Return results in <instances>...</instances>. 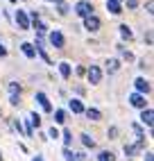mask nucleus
Listing matches in <instances>:
<instances>
[{"instance_id": "obj_16", "label": "nucleus", "mask_w": 154, "mask_h": 161, "mask_svg": "<svg viewBox=\"0 0 154 161\" xmlns=\"http://www.w3.org/2000/svg\"><path fill=\"white\" fill-rule=\"evenodd\" d=\"M120 34H123V39H131V36H134V32H131L129 25H120Z\"/></svg>"}, {"instance_id": "obj_5", "label": "nucleus", "mask_w": 154, "mask_h": 161, "mask_svg": "<svg viewBox=\"0 0 154 161\" xmlns=\"http://www.w3.org/2000/svg\"><path fill=\"white\" fill-rule=\"evenodd\" d=\"M84 27L86 30H91V32H95V30H100V18H97V16H86L84 18Z\"/></svg>"}, {"instance_id": "obj_32", "label": "nucleus", "mask_w": 154, "mask_h": 161, "mask_svg": "<svg viewBox=\"0 0 154 161\" xmlns=\"http://www.w3.org/2000/svg\"><path fill=\"white\" fill-rule=\"evenodd\" d=\"M9 3H16V0H9Z\"/></svg>"}, {"instance_id": "obj_7", "label": "nucleus", "mask_w": 154, "mask_h": 161, "mask_svg": "<svg viewBox=\"0 0 154 161\" xmlns=\"http://www.w3.org/2000/svg\"><path fill=\"white\" fill-rule=\"evenodd\" d=\"M107 9L111 14H123V7H120V0H107Z\"/></svg>"}, {"instance_id": "obj_20", "label": "nucleus", "mask_w": 154, "mask_h": 161, "mask_svg": "<svg viewBox=\"0 0 154 161\" xmlns=\"http://www.w3.org/2000/svg\"><path fill=\"white\" fill-rule=\"evenodd\" d=\"M118 50H120V55H123V57H125L127 61H131V59H134V55H131V52H129V50H125L123 46H118Z\"/></svg>"}, {"instance_id": "obj_21", "label": "nucleus", "mask_w": 154, "mask_h": 161, "mask_svg": "<svg viewBox=\"0 0 154 161\" xmlns=\"http://www.w3.org/2000/svg\"><path fill=\"white\" fill-rule=\"evenodd\" d=\"M63 157H66V161H75V152H73L70 147H66V150H63Z\"/></svg>"}, {"instance_id": "obj_11", "label": "nucleus", "mask_w": 154, "mask_h": 161, "mask_svg": "<svg viewBox=\"0 0 154 161\" xmlns=\"http://www.w3.org/2000/svg\"><path fill=\"white\" fill-rule=\"evenodd\" d=\"M152 118H154V111H152V109H143V114H140V120L145 123L147 127L152 125Z\"/></svg>"}, {"instance_id": "obj_13", "label": "nucleus", "mask_w": 154, "mask_h": 161, "mask_svg": "<svg viewBox=\"0 0 154 161\" xmlns=\"http://www.w3.org/2000/svg\"><path fill=\"white\" fill-rule=\"evenodd\" d=\"M59 73H61V77H63V80H68V77H70V64L61 61V64H59Z\"/></svg>"}, {"instance_id": "obj_30", "label": "nucleus", "mask_w": 154, "mask_h": 161, "mask_svg": "<svg viewBox=\"0 0 154 161\" xmlns=\"http://www.w3.org/2000/svg\"><path fill=\"white\" fill-rule=\"evenodd\" d=\"M32 161H43V157H34V159H32Z\"/></svg>"}, {"instance_id": "obj_9", "label": "nucleus", "mask_w": 154, "mask_h": 161, "mask_svg": "<svg viewBox=\"0 0 154 161\" xmlns=\"http://www.w3.org/2000/svg\"><path fill=\"white\" fill-rule=\"evenodd\" d=\"M20 50H23V55L30 57V59L36 57V50H34V46H32V43H23V46H20Z\"/></svg>"}, {"instance_id": "obj_8", "label": "nucleus", "mask_w": 154, "mask_h": 161, "mask_svg": "<svg viewBox=\"0 0 154 161\" xmlns=\"http://www.w3.org/2000/svg\"><path fill=\"white\" fill-rule=\"evenodd\" d=\"M129 102L134 104V107H138V109H145V98H143V95H138V93L129 95Z\"/></svg>"}, {"instance_id": "obj_33", "label": "nucleus", "mask_w": 154, "mask_h": 161, "mask_svg": "<svg viewBox=\"0 0 154 161\" xmlns=\"http://www.w3.org/2000/svg\"><path fill=\"white\" fill-rule=\"evenodd\" d=\"M54 3H61V0H54Z\"/></svg>"}, {"instance_id": "obj_10", "label": "nucleus", "mask_w": 154, "mask_h": 161, "mask_svg": "<svg viewBox=\"0 0 154 161\" xmlns=\"http://www.w3.org/2000/svg\"><path fill=\"white\" fill-rule=\"evenodd\" d=\"M134 84H136V89H138L140 93H150V82H147V80H143V77H138V80H136Z\"/></svg>"}, {"instance_id": "obj_6", "label": "nucleus", "mask_w": 154, "mask_h": 161, "mask_svg": "<svg viewBox=\"0 0 154 161\" xmlns=\"http://www.w3.org/2000/svg\"><path fill=\"white\" fill-rule=\"evenodd\" d=\"M34 98H36V102L41 104V109H43V111H52V104L48 102V98H46V93H41V91H39V93L34 95Z\"/></svg>"}, {"instance_id": "obj_2", "label": "nucleus", "mask_w": 154, "mask_h": 161, "mask_svg": "<svg viewBox=\"0 0 154 161\" xmlns=\"http://www.w3.org/2000/svg\"><path fill=\"white\" fill-rule=\"evenodd\" d=\"M14 18H16V25H18L20 30H30V18H27V14L23 12V9H18Z\"/></svg>"}, {"instance_id": "obj_3", "label": "nucleus", "mask_w": 154, "mask_h": 161, "mask_svg": "<svg viewBox=\"0 0 154 161\" xmlns=\"http://www.w3.org/2000/svg\"><path fill=\"white\" fill-rule=\"evenodd\" d=\"M50 43H52L54 48H59V50L63 48L66 41H63V34H61L59 30H52V32H50Z\"/></svg>"}, {"instance_id": "obj_14", "label": "nucleus", "mask_w": 154, "mask_h": 161, "mask_svg": "<svg viewBox=\"0 0 154 161\" xmlns=\"http://www.w3.org/2000/svg\"><path fill=\"white\" fill-rule=\"evenodd\" d=\"M70 111H73V114H84L82 102H80V100H70Z\"/></svg>"}, {"instance_id": "obj_29", "label": "nucleus", "mask_w": 154, "mask_h": 161, "mask_svg": "<svg viewBox=\"0 0 154 161\" xmlns=\"http://www.w3.org/2000/svg\"><path fill=\"white\" fill-rule=\"evenodd\" d=\"M143 159H145V161H152V154L147 152V154H145V157H143Z\"/></svg>"}, {"instance_id": "obj_22", "label": "nucleus", "mask_w": 154, "mask_h": 161, "mask_svg": "<svg viewBox=\"0 0 154 161\" xmlns=\"http://www.w3.org/2000/svg\"><path fill=\"white\" fill-rule=\"evenodd\" d=\"M54 118H57V123H63V120H66V111L57 109V111H54Z\"/></svg>"}, {"instance_id": "obj_23", "label": "nucleus", "mask_w": 154, "mask_h": 161, "mask_svg": "<svg viewBox=\"0 0 154 161\" xmlns=\"http://www.w3.org/2000/svg\"><path fill=\"white\" fill-rule=\"evenodd\" d=\"M57 12H59L61 16H66V14H68V5H66V3H59V7H57Z\"/></svg>"}, {"instance_id": "obj_12", "label": "nucleus", "mask_w": 154, "mask_h": 161, "mask_svg": "<svg viewBox=\"0 0 154 161\" xmlns=\"http://www.w3.org/2000/svg\"><path fill=\"white\" fill-rule=\"evenodd\" d=\"M107 70L109 73H118L120 70V61L118 59H107Z\"/></svg>"}, {"instance_id": "obj_17", "label": "nucleus", "mask_w": 154, "mask_h": 161, "mask_svg": "<svg viewBox=\"0 0 154 161\" xmlns=\"http://www.w3.org/2000/svg\"><path fill=\"white\" fill-rule=\"evenodd\" d=\"M100 161H113L116 159V154L113 152H109V150H104V152H100V157H97Z\"/></svg>"}, {"instance_id": "obj_19", "label": "nucleus", "mask_w": 154, "mask_h": 161, "mask_svg": "<svg viewBox=\"0 0 154 161\" xmlns=\"http://www.w3.org/2000/svg\"><path fill=\"white\" fill-rule=\"evenodd\" d=\"M63 143H66V147L73 143V134H70V130H63Z\"/></svg>"}, {"instance_id": "obj_31", "label": "nucleus", "mask_w": 154, "mask_h": 161, "mask_svg": "<svg viewBox=\"0 0 154 161\" xmlns=\"http://www.w3.org/2000/svg\"><path fill=\"white\" fill-rule=\"evenodd\" d=\"M0 161H3V152H0Z\"/></svg>"}, {"instance_id": "obj_27", "label": "nucleus", "mask_w": 154, "mask_h": 161, "mask_svg": "<svg viewBox=\"0 0 154 161\" xmlns=\"http://www.w3.org/2000/svg\"><path fill=\"white\" fill-rule=\"evenodd\" d=\"M136 5H138V0H127V7H129V9H134Z\"/></svg>"}, {"instance_id": "obj_1", "label": "nucleus", "mask_w": 154, "mask_h": 161, "mask_svg": "<svg viewBox=\"0 0 154 161\" xmlns=\"http://www.w3.org/2000/svg\"><path fill=\"white\" fill-rule=\"evenodd\" d=\"M75 12L80 14V16L86 18V16H91V14H93V5L89 3V0H80V3L75 5Z\"/></svg>"}, {"instance_id": "obj_25", "label": "nucleus", "mask_w": 154, "mask_h": 161, "mask_svg": "<svg viewBox=\"0 0 154 161\" xmlns=\"http://www.w3.org/2000/svg\"><path fill=\"white\" fill-rule=\"evenodd\" d=\"M32 123L39 127V125H41V116H39V114H32Z\"/></svg>"}, {"instance_id": "obj_24", "label": "nucleus", "mask_w": 154, "mask_h": 161, "mask_svg": "<svg viewBox=\"0 0 154 161\" xmlns=\"http://www.w3.org/2000/svg\"><path fill=\"white\" fill-rule=\"evenodd\" d=\"M9 93H12V95H16V93H20V86H18V84H16V82H12V84H9Z\"/></svg>"}, {"instance_id": "obj_4", "label": "nucleus", "mask_w": 154, "mask_h": 161, "mask_svg": "<svg viewBox=\"0 0 154 161\" xmlns=\"http://www.w3.org/2000/svg\"><path fill=\"white\" fill-rule=\"evenodd\" d=\"M86 75H89V82L91 84H100V80H102V70L97 66H91L89 70H86Z\"/></svg>"}, {"instance_id": "obj_15", "label": "nucleus", "mask_w": 154, "mask_h": 161, "mask_svg": "<svg viewBox=\"0 0 154 161\" xmlns=\"http://www.w3.org/2000/svg\"><path fill=\"white\" fill-rule=\"evenodd\" d=\"M86 118H89V120H100L102 114L97 111V109H86Z\"/></svg>"}, {"instance_id": "obj_26", "label": "nucleus", "mask_w": 154, "mask_h": 161, "mask_svg": "<svg viewBox=\"0 0 154 161\" xmlns=\"http://www.w3.org/2000/svg\"><path fill=\"white\" fill-rule=\"evenodd\" d=\"M48 134H50V138H59V130H57V127H52Z\"/></svg>"}, {"instance_id": "obj_28", "label": "nucleus", "mask_w": 154, "mask_h": 161, "mask_svg": "<svg viewBox=\"0 0 154 161\" xmlns=\"http://www.w3.org/2000/svg\"><path fill=\"white\" fill-rule=\"evenodd\" d=\"M5 55H7V50H5V46H3V43H0V57H5Z\"/></svg>"}, {"instance_id": "obj_18", "label": "nucleus", "mask_w": 154, "mask_h": 161, "mask_svg": "<svg viewBox=\"0 0 154 161\" xmlns=\"http://www.w3.org/2000/svg\"><path fill=\"white\" fill-rule=\"evenodd\" d=\"M82 143H84L86 147H95V141H93V136H89V134H82Z\"/></svg>"}]
</instances>
